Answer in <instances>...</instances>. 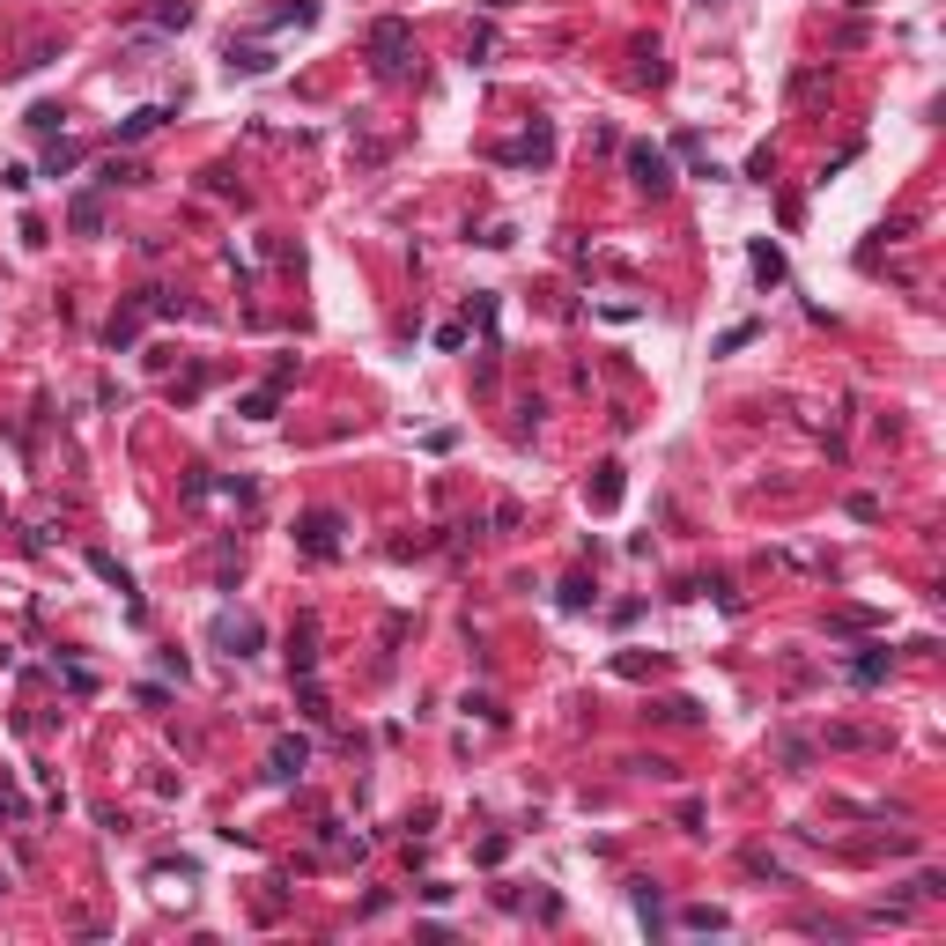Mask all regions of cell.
<instances>
[{"label":"cell","mask_w":946,"mask_h":946,"mask_svg":"<svg viewBox=\"0 0 946 946\" xmlns=\"http://www.w3.org/2000/svg\"><path fill=\"white\" fill-rule=\"evenodd\" d=\"M629 170H636V185H651V193H666V185H673V163L658 156V148H636Z\"/></svg>","instance_id":"6da1fadb"},{"label":"cell","mask_w":946,"mask_h":946,"mask_svg":"<svg viewBox=\"0 0 946 946\" xmlns=\"http://www.w3.org/2000/svg\"><path fill=\"white\" fill-rule=\"evenodd\" d=\"M156 126H163V111H156V104H148V111H134V119H126V141H141V134H156Z\"/></svg>","instance_id":"7a4b0ae2"},{"label":"cell","mask_w":946,"mask_h":946,"mask_svg":"<svg viewBox=\"0 0 946 946\" xmlns=\"http://www.w3.org/2000/svg\"><path fill=\"white\" fill-rule=\"evenodd\" d=\"M754 274H762V281H777V274H784V259L769 252V244H754Z\"/></svg>","instance_id":"3957f363"},{"label":"cell","mask_w":946,"mask_h":946,"mask_svg":"<svg viewBox=\"0 0 946 946\" xmlns=\"http://www.w3.org/2000/svg\"><path fill=\"white\" fill-rule=\"evenodd\" d=\"M680 924H695V932H717V924H725V910H680Z\"/></svg>","instance_id":"277c9868"}]
</instances>
